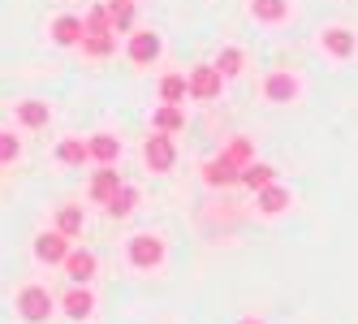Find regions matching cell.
I'll list each match as a JSON object with an SVG mask.
<instances>
[{"instance_id":"obj_2","label":"cell","mask_w":358,"mask_h":324,"mask_svg":"<svg viewBox=\"0 0 358 324\" xmlns=\"http://www.w3.org/2000/svg\"><path fill=\"white\" fill-rule=\"evenodd\" d=\"M13 311H17L22 324H48L52 311H57V294L48 286H39V281H27L13 294Z\"/></svg>"},{"instance_id":"obj_28","label":"cell","mask_w":358,"mask_h":324,"mask_svg":"<svg viewBox=\"0 0 358 324\" xmlns=\"http://www.w3.org/2000/svg\"><path fill=\"white\" fill-rule=\"evenodd\" d=\"M83 52L87 57H113L117 52V35H83Z\"/></svg>"},{"instance_id":"obj_27","label":"cell","mask_w":358,"mask_h":324,"mask_svg":"<svg viewBox=\"0 0 358 324\" xmlns=\"http://www.w3.org/2000/svg\"><path fill=\"white\" fill-rule=\"evenodd\" d=\"M83 31H87V35H117V31H113V13H108V5H95V9L83 17Z\"/></svg>"},{"instance_id":"obj_20","label":"cell","mask_w":358,"mask_h":324,"mask_svg":"<svg viewBox=\"0 0 358 324\" xmlns=\"http://www.w3.org/2000/svg\"><path fill=\"white\" fill-rule=\"evenodd\" d=\"M151 130H160V134H182V130H186V108H182V104H160L156 113H151Z\"/></svg>"},{"instance_id":"obj_25","label":"cell","mask_w":358,"mask_h":324,"mask_svg":"<svg viewBox=\"0 0 358 324\" xmlns=\"http://www.w3.org/2000/svg\"><path fill=\"white\" fill-rule=\"evenodd\" d=\"M268 182H276V169H272V164L250 160V164L242 169V186H246V190H264Z\"/></svg>"},{"instance_id":"obj_26","label":"cell","mask_w":358,"mask_h":324,"mask_svg":"<svg viewBox=\"0 0 358 324\" xmlns=\"http://www.w3.org/2000/svg\"><path fill=\"white\" fill-rule=\"evenodd\" d=\"M108 13H113V31L117 35L134 31V0H108Z\"/></svg>"},{"instance_id":"obj_19","label":"cell","mask_w":358,"mask_h":324,"mask_svg":"<svg viewBox=\"0 0 358 324\" xmlns=\"http://www.w3.org/2000/svg\"><path fill=\"white\" fill-rule=\"evenodd\" d=\"M87 147H91V160H95V164H117V160H121V139H117V134H108V130L91 134V139H87Z\"/></svg>"},{"instance_id":"obj_8","label":"cell","mask_w":358,"mask_h":324,"mask_svg":"<svg viewBox=\"0 0 358 324\" xmlns=\"http://www.w3.org/2000/svg\"><path fill=\"white\" fill-rule=\"evenodd\" d=\"M69 246H73V238H65L61 230H43V234H35V260L43 264V268H61L65 264V255H69Z\"/></svg>"},{"instance_id":"obj_24","label":"cell","mask_w":358,"mask_h":324,"mask_svg":"<svg viewBox=\"0 0 358 324\" xmlns=\"http://www.w3.org/2000/svg\"><path fill=\"white\" fill-rule=\"evenodd\" d=\"M220 73H224V78H238V73L246 69V52H242V48H234V43H229V48H220V52H216V61H212Z\"/></svg>"},{"instance_id":"obj_22","label":"cell","mask_w":358,"mask_h":324,"mask_svg":"<svg viewBox=\"0 0 358 324\" xmlns=\"http://www.w3.org/2000/svg\"><path fill=\"white\" fill-rule=\"evenodd\" d=\"M190 87H186V73H164L160 78V104H186Z\"/></svg>"},{"instance_id":"obj_18","label":"cell","mask_w":358,"mask_h":324,"mask_svg":"<svg viewBox=\"0 0 358 324\" xmlns=\"http://www.w3.org/2000/svg\"><path fill=\"white\" fill-rule=\"evenodd\" d=\"M52 230H61L65 238L78 242V238L87 234V208H78V204H61V208H57V225H52Z\"/></svg>"},{"instance_id":"obj_30","label":"cell","mask_w":358,"mask_h":324,"mask_svg":"<svg viewBox=\"0 0 358 324\" xmlns=\"http://www.w3.org/2000/svg\"><path fill=\"white\" fill-rule=\"evenodd\" d=\"M238 324H268V320H264V316H242Z\"/></svg>"},{"instance_id":"obj_1","label":"cell","mask_w":358,"mask_h":324,"mask_svg":"<svg viewBox=\"0 0 358 324\" xmlns=\"http://www.w3.org/2000/svg\"><path fill=\"white\" fill-rule=\"evenodd\" d=\"M125 260H130L134 272H156V268H164V260H169L164 234H156V230L130 234V238H125Z\"/></svg>"},{"instance_id":"obj_3","label":"cell","mask_w":358,"mask_h":324,"mask_svg":"<svg viewBox=\"0 0 358 324\" xmlns=\"http://www.w3.org/2000/svg\"><path fill=\"white\" fill-rule=\"evenodd\" d=\"M259 91H264L268 104H276V108H289V104H298V99H302V83H298L294 69H268Z\"/></svg>"},{"instance_id":"obj_5","label":"cell","mask_w":358,"mask_h":324,"mask_svg":"<svg viewBox=\"0 0 358 324\" xmlns=\"http://www.w3.org/2000/svg\"><path fill=\"white\" fill-rule=\"evenodd\" d=\"M143 164H147V173H169L177 164V143H173V134L151 130L143 139Z\"/></svg>"},{"instance_id":"obj_9","label":"cell","mask_w":358,"mask_h":324,"mask_svg":"<svg viewBox=\"0 0 358 324\" xmlns=\"http://www.w3.org/2000/svg\"><path fill=\"white\" fill-rule=\"evenodd\" d=\"M61 268H65L69 286H91V281L99 277V255L87 251V246H69V255H65Z\"/></svg>"},{"instance_id":"obj_21","label":"cell","mask_w":358,"mask_h":324,"mask_svg":"<svg viewBox=\"0 0 358 324\" xmlns=\"http://www.w3.org/2000/svg\"><path fill=\"white\" fill-rule=\"evenodd\" d=\"M57 160H61V164H69V169H83V164L91 160V147H87V139H78V134H65V139L57 143Z\"/></svg>"},{"instance_id":"obj_10","label":"cell","mask_w":358,"mask_h":324,"mask_svg":"<svg viewBox=\"0 0 358 324\" xmlns=\"http://www.w3.org/2000/svg\"><path fill=\"white\" fill-rule=\"evenodd\" d=\"M289 208H294V195H289V186H280V182H268L264 190H255V212H259V216L276 220V216H285Z\"/></svg>"},{"instance_id":"obj_23","label":"cell","mask_w":358,"mask_h":324,"mask_svg":"<svg viewBox=\"0 0 358 324\" xmlns=\"http://www.w3.org/2000/svg\"><path fill=\"white\" fill-rule=\"evenodd\" d=\"M224 160H234L238 169H246L250 160H255V139H246V134H234V139H229L224 143V152H220Z\"/></svg>"},{"instance_id":"obj_17","label":"cell","mask_w":358,"mask_h":324,"mask_svg":"<svg viewBox=\"0 0 358 324\" xmlns=\"http://www.w3.org/2000/svg\"><path fill=\"white\" fill-rule=\"evenodd\" d=\"M138 199H143V195H138V186L121 182V190H117V195L108 199V204H104V212H108L113 220H130V216L138 212Z\"/></svg>"},{"instance_id":"obj_15","label":"cell","mask_w":358,"mask_h":324,"mask_svg":"<svg viewBox=\"0 0 358 324\" xmlns=\"http://www.w3.org/2000/svg\"><path fill=\"white\" fill-rule=\"evenodd\" d=\"M246 9H250L255 22H264V27H280V22L294 13L289 0H246Z\"/></svg>"},{"instance_id":"obj_11","label":"cell","mask_w":358,"mask_h":324,"mask_svg":"<svg viewBox=\"0 0 358 324\" xmlns=\"http://www.w3.org/2000/svg\"><path fill=\"white\" fill-rule=\"evenodd\" d=\"M199 178H203V186L224 190V186H242V169L234 160H224V156H212V160H203Z\"/></svg>"},{"instance_id":"obj_7","label":"cell","mask_w":358,"mask_h":324,"mask_svg":"<svg viewBox=\"0 0 358 324\" xmlns=\"http://www.w3.org/2000/svg\"><path fill=\"white\" fill-rule=\"evenodd\" d=\"M315 43H320V52L328 61H350L358 52V31H350V27H324Z\"/></svg>"},{"instance_id":"obj_4","label":"cell","mask_w":358,"mask_h":324,"mask_svg":"<svg viewBox=\"0 0 358 324\" xmlns=\"http://www.w3.org/2000/svg\"><path fill=\"white\" fill-rule=\"evenodd\" d=\"M224 73L212 65V61H203V65H194V69H186V87H190V99H199V104H212V99H220V91H224Z\"/></svg>"},{"instance_id":"obj_29","label":"cell","mask_w":358,"mask_h":324,"mask_svg":"<svg viewBox=\"0 0 358 324\" xmlns=\"http://www.w3.org/2000/svg\"><path fill=\"white\" fill-rule=\"evenodd\" d=\"M17 156H22V139H17L13 130H0V169H5V164H17Z\"/></svg>"},{"instance_id":"obj_6","label":"cell","mask_w":358,"mask_h":324,"mask_svg":"<svg viewBox=\"0 0 358 324\" xmlns=\"http://www.w3.org/2000/svg\"><path fill=\"white\" fill-rule=\"evenodd\" d=\"M164 52V39L151 31V27H134L130 35H125V57H130L134 65H151V61H160Z\"/></svg>"},{"instance_id":"obj_16","label":"cell","mask_w":358,"mask_h":324,"mask_svg":"<svg viewBox=\"0 0 358 324\" xmlns=\"http://www.w3.org/2000/svg\"><path fill=\"white\" fill-rule=\"evenodd\" d=\"M48 35H52V43H61V48H78L83 43V17L78 13H61L52 27H48Z\"/></svg>"},{"instance_id":"obj_14","label":"cell","mask_w":358,"mask_h":324,"mask_svg":"<svg viewBox=\"0 0 358 324\" xmlns=\"http://www.w3.org/2000/svg\"><path fill=\"white\" fill-rule=\"evenodd\" d=\"M13 117H17L22 130H43L48 121H52V104H48V99H17Z\"/></svg>"},{"instance_id":"obj_13","label":"cell","mask_w":358,"mask_h":324,"mask_svg":"<svg viewBox=\"0 0 358 324\" xmlns=\"http://www.w3.org/2000/svg\"><path fill=\"white\" fill-rule=\"evenodd\" d=\"M57 307H61L69 320H91V311H95V294H91V286H69V290L57 298Z\"/></svg>"},{"instance_id":"obj_12","label":"cell","mask_w":358,"mask_h":324,"mask_svg":"<svg viewBox=\"0 0 358 324\" xmlns=\"http://www.w3.org/2000/svg\"><path fill=\"white\" fill-rule=\"evenodd\" d=\"M117 190H121V173H117V164H95L91 182H87V199L104 208V204H108V199H113Z\"/></svg>"}]
</instances>
